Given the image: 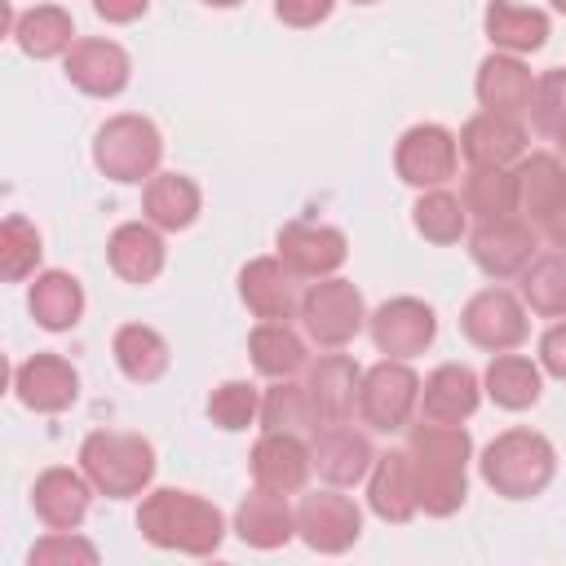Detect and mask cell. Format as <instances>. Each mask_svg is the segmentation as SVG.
I'll list each match as a JSON object with an SVG mask.
<instances>
[{
    "instance_id": "6da1fadb",
    "label": "cell",
    "mask_w": 566,
    "mask_h": 566,
    "mask_svg": "<svg viewBox=\"0 0 566 566\" xmlns=\"http://www.w3.org/2000/svg\"><path fill=\"white\" fill-rule=\"evenodd\" d=\"M407 460H411V482H416V504L429 517H451L460 513L469 495V460H473V438L464 424H438L420 420L407 433Z\"/></svg>"
},
{
    "instance_id": "7a4b0ae2",
    "label": "cell",
    "mask_w": 566,
    "mask_h": 566,
    "mask_svg": "<svg viewBox=\"0 0 566 566\" xmlns=\"http://www.w3.org/2000/svg\"><path fill=\"white\" fill-rule=\"evenodd\" d=\"M137 531L146 544L186 553V557H212L226 539V517L212 500L177 486H159L137 509Z\"/></svg>"
},
{
    "instance_id": "3957f363",
    "label": "cell",
    "mask_w": 566,
    "mask_h": 566,
    "mask_svg": "<svg viewBox=\"0 0 566 566\" xmlns=\"http://www.w3.org/2000/svg\"><path fill=\"white\" fill-rule=\"evenodd\" d=\"M482 482L504 500H531L539 495L557 473V451L535 429H504L482 447Z\"/></svg>"
},
{
    "instance_id": "277c9868",
    "label": "cell",
    "mask_w": 566,
    "mask_h": 566,
    "mask_svg": "<svg viewBox=\"0 0 566 566\" xmlns=\"http://www.w3.org/2000/svg\"><path fill=\"white\" fill-rule=\"evenodd\" d=\"M80 469L106 500H128L142 495L155 478V447L142 433H119V429H97L80 442Z\"/></svg>"
},
{
    "instance_id": "5b68a950",
    "label": "cell",
    "mask_w": 566,
    "mask_h": 566,
    "mask_svg": "<svg viewBox=\"0 0 566 566\" xmlns=\"http://www.w3.org/2000/svg\"><path fill=\"white\" fill-rule=\"evenodd\" d=\"M164 159V137L146 115H111L93 137V164L111 181H150Z\"/></svg>"
},
{
    "instance_id": "8992f818",
    "label": "cell",
    "mask_w": 566,
    "mask_h": 566,
    "mask_svg": "<svg viewBox=\"0 0 566 566\" xmlns=\"http://www.w3.org/2000/svg\"><path fill=\"white\" fill-rule=\"evenodd\" d=\"M301 314V327L314 345L323 349H340L349 345L363 327H367V305H363V292L349 283V279H314L296 305Z\"/></svg>"
},
{
    "instance_id": "52a82bcc",
    "label": "cell",
    "mask_w": 566,
    "mask_h": 566,
    "mask_svg": "<svg viewBox=\"0 0 566 566\" xmlns=\"http://www.w3.org/2000/svg\"><path fill=\"white\" fill-rule=\"evenodd\" d=\"M420 407V376L407 367V358H380L358 380V420L376 433H398L411 424Z\"/></svg>"
},
{
    "instance_id": "ba28073f",
    "label": "cell",
    "mask_w": 566,
    "mask_h": 566,
    "mask_svg": "<svg viewBox=\"0 0 566 566\" xmlns=\"http://www.w3.org/2000/svg\"><path fill=\"white\" fill-rule=\"evenodd\" d=\"M455 164H460V142L442 124H411L394 146V168L416 190L447 186L455 177Z\"/></svg>"
},
{
    "instance_id": "9c48e42d",
    "label": "cell",
    "mask_w": 566,
    "mask_h": 566,
    "mask_svg": "<svg viewBox=\"0 0 566 566\" xmlns=\"http://www.w3.org/2000/svg\"><path fill=\"white\" fill-rule=\"evenodd\" d=\"M460 332L486 354H509L526 340V301H517L509 287H482L464 301Z\"/></svg>"
},
{
    "instance_id": "30bf717a",
    "label": "cell",
    "mask_w": 566,
    "mask_h": 566,
    "mask_svg": "<svg viewBox=\"0 0 566 566\" xmlns=\"http://www.w3.org/2000/svg\"><path fill=\"white\" fill-rule=\"evenodd\" d=\"M535 226L522 217H500V221H478L469 234V256L486 279H517L539 252Z\"/></svg>"
},
{
    "instance_id": "8fae6325",
    "label": "cell",
    "mask_w": 566,
    "mask_h": 566,
    "mask_svg": "<svg viewBox=\"0 0 566 566\" xmlns=\"http://www.w3.org/2000/svg\"><path fill=\"white\" fill-rule=\"evenodd\" d=\"M367 332L385 358H416L438 336V314L420 296H394L367 314Z\"/></svg>"
},
{
    "instance_id": "7c38bea8",
    "label": "cell",
    "mask_w": 566,
    "mask_h": 566,
    "mask_svg": "<svg viewBox=\"0 0 566 566\" xmlns=\"http://www.w3.org/2000/svg\"><path fill=\"white\" fill-rule=\"evenodd\" d=\"M296 535L314 553H345L363 535V513L340 491H314V495H301L296 504Z\"/></svg>"
},
{
    "instance_id": "4fadbf2b",
    "label": "cell",
    "mask_w": 566,
    "mask_h": 566,
    "mask_svg": "<svg viewBox=\"0 0 566 566\" xmlns=\"http://www.w3.org/2000/svg\"><path fill=\"white\" fill-rule=\"evenodd\" d=\"M279 256L296 279H332L349 256V239L336 226L287 221L279 230Z\"/></svg>"
},
{
    "instance_id": "5bb4252c",
    "label": "cell",
    "mask_w": 566,
    "mask_h": 566,
    "mask_svg": "<svg viewBox=\"0 0 566 566\" xmlns=\"http://www.w3.org/2000/svg\"><path fill=\"white\" fill-rule=\"evenodd\" d=\"M13 394L40 416H57L80 398V371L62 354H31L13 367Z\"/></svg>"
},
{
    "instance_id": "9a60e30c",
    "label": "cell",
    "mask_w": 566,
    "mask_h": 566,
    "mask_svg": "<svg viewBox=\"0 0 566 566\" xmlns=\"http://www.w3.org/2000/svg\"><path fill=\"white\" fill-rule=\"evenodd\" d=\"M358 363L349 354H323L305 367V394H310V407L318 416V429L323 424H345L354 411H358Z\"/></svg>"
},
{
    "instance_id": "2e32d148",
    "label": "cell",
    "mask_w": 566,
    "mask_h": 566,
    "mask_svg": "<svg viewBox=\"0 0 566 566\" xmlns=\"http://www.w3.org/2000/svg\"><path fill=\"white\" fill-rule=\"evenodd\" d=\"M62 71L66 80L88 93V97H115L128 88V75H133V62L128 53L115 44V40H75L62 57Z\"/></svg>"
},
{
    "instance_id": "e0dca14e",
    "label": "cell",
    "mask_w": 566,
    "mask_h": 566,
    "mask_svg": "<svg viewBox=\"0 0 566 566\" xmlns=\"http://www.w3.org/2000/svg\"><path fill=\"white\" fill-rule=\"evenodd\" d=\"M248 469L256 478V486H270V491H301L310 469H314V451L305 447L301 433H279V429H265L248 455Z\"/></svg>"
},
{
    "instance_id": "ac0fdd59",
    "label": "cell",
    "mask_w": 566,
    "mask_h": 566,
    "mask_svg": "<svg viewBox=\"0 0 566 566\" xmlns=\"http://www.w3.org/2000/svg\"><path fill=\"white\" fill-rule=\"evenodd\" d=\"M93 482H88V473L80 469H66V464H53V469H44L40 478H35V486H31V509H35V517L49 526V531H75L80 522H84V513H88V500H93Z\"/></svg>"
},
{
    "instance_id": "d6986e66",
    "label": "cell",
    "mask_w": 566,
    "mask_h": 566,
    "mask_svg": "<svg viewBox=\"0 0 566 566\" xmlns=\"http://www.w3.org/2000/svg\"><path fill=\"white\" fill-rule=\"evenodd\" d=\"M473 93H478L482 111L522 119L531 111V97H535V75H531V66L517 53H500L495 49L491 57H482L478 80H473Z\"/></svg>"
},
{
    "instance_id": "ffe728a7",
    "label": "cell",
    "mask_w": 566,
    "mask_h": 566,
    "mask_svg": "<svg viewBox=\"0 0 566 566\" xmlns=\"http://www.w3.org/2000/svg\"><path fill=\"white\" fill-rule=\"evenodd\" d=\"M310 451H314L318 478H327L332 486H354V482H363V478L371 473V464H376L371 438L358 433L349 420H345V424H323V429L314 433Z\"/></svg>"
},
{
    "instance_id": "44dd1931",
    "label": "cell",
    "mask_w": 566,
    "mask_h": 566,
    "mask_svg": "<svg viewBox=\"0 0 566 566\" xmlns=\"http://www.w3.org/2000/svg\"><path fill=\"white\" fill-rule=\"evenodd\" d=\"M234 535L248 544V548H283L292 535H296V509L287 504L283 491H270V486H256L239 500L234 509Z\"/></svg>"
},
{
    "instance_id": "7402d4cb",
    "label": "cell",
    "mask_w": 566,
    "mask_h": 566,
    "mask_svg": "<svg viewBox=\"0 0 566 566\" xmlns=\"http://www.w3.org/2000/svg\"><path fill=\"white\" fill-rule=\"evenodd\" d=\"M455 142H460V155L469 159V168H509L513 159L526 155V128L495 111L473 115Z\"/></svg>"
},
{
    "instance_id": "603a6c76",
    "label": "cell",
    "mask_w": 566,
    "mask_h": 566,
    "mask_svg": "<svg viewBox=\"0 0 566 566\" xmlns=\"http://www.w3.org/2000/svg\"><path fill=\"white\" fill-rule=\"evenodd\" d=\"M482 402V380L473 376V367L464 363H442L420 380V411L424 420L438 424H460L478 411Z\"/></svg>"
},
{
    "instance_id": "cb8c5ba5",
    "label": "cell",
    "mask_w": 566,
    "mask_h": 566,
    "mask_svg": "<svg viewBox=\"0 0 566 566\" xmlns=\"http://www.w3.org/2000/svg\"><path fill=\"white\" fill-rule=\"evenodd\" d=\"M296 274L283 265V256H252L239 270V296L256 318H292V310L301 305L296 296Z\"/></svg>"
},
{
    "instance_id": "d4e9b609",
    "label": "cell",
    "mask_w": 566,
    "mask_h": 566,
    "mask_svg": "<svg viewBox=\"0 0 566 566\" xmlns=\"http://www.w3.org/2000/svg\"><path fill=\"white\" fill-rule=\"evenodd\" d=\"M513 190H517V217L544 226V217L566 199V164L548 150L522 155L513 168Z\"/></svg>"
},
{
    "instance_id": "484cf974",
    "label": "cell",
    "mask_w": 566,
    "mask_h": 566,
    "mask_svg": "<svg viewBox=\"0 0 566 566\" xmlns=\"http://www.w3.org/2000/svg\"><path fill=\"white\" fill-rule=\"evenodd\" d=\"M106 261L124 283H150L164 270V234L150 221H124L106 239Z\"/></svg>"
},
{
    "instance_id": "4316f807",
    "label": "cell",
    "mask_w": 566,
    "mask_h": 566,
    "mask_svg": "<svg viewBox=\"0 0 566 566\" xmlns=\"http://www.w3.org/2000/svg\"><path fill=\"white\" fill-rule=\"evenodd\" d=\"M367 504H371V513H376L380 522H394V526H402V522H411V517L420 513L407 451H385V455H376V464H371V473H367Z\"/></svg>"
},
{
    "instance_id": "83f0119b",
    "label": "cell",
    "mask_w": 566,
    "mask_h": 566,
    "mask_svg": "<svg viewBox=\"0 0 566 566\" xmlns=\"http://www.w3.org/2000/svg\"><path fill=\"white\" fill-rule=\"evenodd\" d=\"M482 31L500 53H535L548 40V13L513 0H491L482 13Z\"/></svg>"
},
{
    "instance_id": "f1b7e54d",
    "label": "cell",
    "mask_w": 566,
    "mask_h": 566,
    "mask_svg": "<svg viewBox=\"0 0 566 566\" xmlns=\"http://www.w3.org/2000/svg\"><path fill=\"white\" fill-rule=\"evenodd\" d=\"M27 310L44 332H71L84 314V287L66 270H44L27 292Z\"/></svg>"
},
{
    "instance_id": "f546056e",
    "label": "cell",
    "mask_w": 566,
    "mask_h": 566,
    "mask_svg": "<svg viewBox=\"0 0 566 566\" xmlns=\"http://www.w3.org/2000/svg\"><path fill=\"white\" fill-rule=\"evenodd\" d=\"M248 354H252V367L270 380H292L296 371L310 367V354H305V340L301 332L287 327V318H261L248 336Z\"/></svg>"
},
{
    "instance_id": "4dcf8cb0",
    "label": "cell",
    "mask_w": 566,
    "mask_h": 566,
    "mask_svg": "<svg viewBox=\"0 0 566 566\" xmlns=\"http://www.w3.org/2000/svg\"><path fill=\"white\" fill-rule=\"evenodd\" d=\"M199 208H203V195L181 172H155L146 181V190H142V212L159 230H186V226H195Z\"/></svg>"
},
{
    "instance_id": "1f68e13d",
    "label": "cell",
    "mask_w": 566,
    "mask_h": 566,
    "mask_svg": "<svg viewBox=\"0 0 566 566\" xmlns=\"http://www.w3.org/2000/svg\"><path fill=\"white\" fill-rule=\"evenodd\" d=\"M9 35L27 57H66V49L75 44V22L62 4H35L9 22Z\"/></svg>"
},
{
    "instance_id": "d6a6232c",
    "label": "cell",
    "mask_w": 566,
    "mask_h": 566,
    "mask_svg": "<svg viewBox=\"0 0 566 566\" xmlns=\"http://www.w3.org/2000/svg\"><path fill=\"white\" fill-rule=\"evenodd\" d=\"M482 389H486V398L495 402V407H504V411H526V407H535L539 402V394H544V376H539V363H531V358H522V354H495L491 358V367H486V376H482Z\"/></svg>"
},
{
    "instance_id": "836d02e7",
    "label": "cell",
    "mask_w": 566,
    "mask_h": 566,
    "mask_svg": "<svg viewBox=\"0 0 566 566\" xmlns=\"http://www.w3.org/2000/svg\"><path fill=\"white\" fill-rule=\"evenodd\" d=\"M111 354L133 385H150L168 371V340L146 323H124L111 340Z\"/></svg>"
},
{
    "instance_id": "e575fe53",
    "label": "cell",
    "mask_w": 566,
    "mask_h": 566,
    "mask_svg": "<svg viewBox=\"0 0 566 566\" xmlns=\"http://www.w3.org/2000/svg\"><path fill=\"white\" fill-rule=\"evenodd\" d=\"M460 203L478 221H500L517 217V190H513V168H469Z\"/></svg>"
},
{
    "instance_id": "d590c367",
    "label": "cell",
    "mask_w": 566,
    "mask_h": 566,
    "mask_svg": "<svg viewBox=\"0 0 566 566\" xmlns=\"http://www.w3.org/2000/svg\"><path fill=\"white\" fill-rule=\"evenodd\" d=\"M261 429H279V433H301V438H314L318 433V416L310 407V394L305 385L296 380H274L261 398Z\"/></svg>"
},
{
    "instance_id": "8d00e7d4",
    "label": "cell",
    "mask_w": 566,
    "mask_h": 566,
    "mask_svg": "<svg viewBox=\"0 0 566 566\" xmlns=\"http://www.w3.org/2000/svg\"><path fill=\"white\" fill-rule=\"evenodd\" d=\"M522 301L544 318H566V252H539L522 274Z\"/></svg>"
},
{
    "instance_id": "74e56055",
    "label": "cell",
    "mask_w": 566,
    "mask_h": 566,
    "mask_svg": "<svg viewBox=\"0 0 566 566\" xmlns=\"http://www.w3.org/2000/svg\"><path fill=\"white\" fill-rule=\"evenodd\" d=\"M464 221H469L464 203L451 190H442V186L438 190H424L416 199V208H411V226L429 243H460L464 239Z\"/></svg>"
},
{
    "instance_id": "f35d334b",
    "label": "cell",
    "mask_w": 566,
    "mask_h": 566,
    "mask_svg": "<svg viewBox=\"0 0 566 566\" xmlns=\"http://www.w3.org/2000/svg\"><path fill=\"white\" fill-rule=\"evenodd\" d=\"M40 252H44L40 230L27 217H4V226H0V274L9 283H22L27 274H35Z\"/></svg>"
},
{
    "instance_id": "ab89813d",
    "label": "cell",
    "mask_w": 566,
    "mask_h": 566,
    "mask_svg": "<svg viewBox=\"0 0 566 566\" xmlns=\"http://www.w3.org/2000/svg\"><path fill=\"white\" fill-rule=\"evenodd\" d=\"M256 416H261V398H256V389L248 380H226V385H217L208 394V420L230 429V433L248 429Z\"/></svg>"
},
{
    "instance_id": "60d3db41",
    "label": "cell",
    "mask_w": 566,
    "mask_h": 566,
    "mask_svg": "<svg viewBox=\"0 0 566 566\" xmlns=\"http://www.w3.org/2000/svg\"><path fill=\"white\" fill-rule=\"evenodd\" d=\"M27 562L31 566H93L97 548L84 535H75V531H49V535H40L31 544Z\"/></svg>"
},
{
    "instance_id": "b9f144b4",
    "label": "cell",
    "mask_w": 566,
    "mask_h": 566,
    "mask_svg": "<svg viewBox=\"0 0 566 566\" xmlns=\"http://www.w3.org/2000/svg\"><path fill=\"white\" fill-rule=\"evenodd\" d=\"M531 119H535V133L544 137H557L566 128V71H544L535 80Z\"/></svg>"
},
{
    "instance_id": "7bdbcfd3",
    "label": "cell",
    "mask_w": 566,
    "mask_h": 566,
    "mask_svg": "<svg viewBox=\"0 0 566 566\" xmlns=\"http://www.w3.org/2000/svg\"><path fill=\"white\" fill-rule=\"evenodd\" d=\"M332 9L336 0H274V18L287 27H318Z\"/></svg>"
},
{
    "instance_id": "ee69618b",
    "label": "cell",
    "mask_w": 566,
    "mask_h": 566,
    "mask_svg": "<svg viewBox=\"0 0 566 566\" xmlns=\"http://www.w3.org/2000/svg\"><path fill=\"white\" fill-rule=\"evenodd\" d=\"M539 371L566 380V318H557V323L539 336Z\"/></svg>"
},
{
    "instance_id": "f6af8a7d",
    "label": "cell",
    "mask_w": 566,
    "mask_h": 566,
    "mask_svg": "<svg viewBox=\"0 0 566 566\" xmlns=\"http://www.w3.org/2000/svg\"><path fill=\"white\" fill-rule=\"evenodd\" d=\"M146 9H150V0H93V13H97L102 22H115V27L137 22Z\"/></svg>"
},
{
    "instance_id": "bcb514c9",
    "label": "cell",
    "mask_w": 566,
    "mask_h": 566,
    "mask_svg": "<svg viewBox=\"0 0 566 566\" xmlns=\"http://www.w3.org/2000/svg\"><path fill=\"white\" fill-rule=\"evenodd\" d=\"M539 230H544V239H548L557 252H566V199L544 217V226H539Z\"/></svg>"
},
{
    "instance_id": "7dc6e473",
    "label": "cell",
    "mask_w": 566,
    "mask_h": 566,
    "mask_svg": "<svg viewBox=\"0 0 566 566\" xmlns=\"http://www.w3.org/2000/svg\"><path fill=\"white\" fill-rule=\"evenodd\" d=\"M203 4H212V9H234V4H243V0H203Z\"/></svg>"
},
{
    "instance_id": "c3c4849f",
    "label": "cell",
    "mask_w": 566,
    "mask_h": 566,
    "mask_svg": "<svg viewBox=\"0 0 566 566\" xmlns=\"http://www.w3.org/2000/svg\"><path fill=\"white\" fill-rule=\"evenodd\" d=\"M557 150H562V159H566V128L557 133Z\"/></svg>"
},
{
    "instance_id": "681fc988",
    "label": "cell",
    "mask_w": 566,
    "mask_h": 566,
    "mask_svg": "<svg viewBox=\"0 0 566 566\" xmlns=\"http://www.w3.org/2000/svg\"><path fill=\"white\" fill-rule=\"evenodd\" d=\"M553 9H557V13H566V0H553Z\"/></svg>"
},
{
    "instance_id": "f907efd6",
    "label": "cell",
    "mask_w": 566,
    "mask_h": 566,
    "mask_svg": "<svg viewBox=\"0 0 566 566\" xmlns=\"http://www.w3.org/2000/svg\"><path fill=\"white\" fill-rule=\"evenodd\" d=\"M354 4H376V0H354Z\"/></svg>"
}]
</instances>
